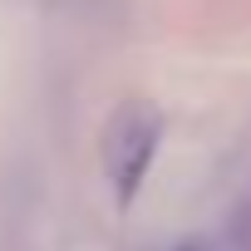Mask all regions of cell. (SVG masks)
<instances>
[{"label":"cell","instance_id":"1","mask_svg":"<svg viewBox=\"0 0 251 251\" xmlns=\"http://www.w3.org/2000/svg\"><path fill=\"white\" fill-rule=\"evenodd\" d=\"M158 133L163 123L148 103H123L108 128H103V173L118 192V202H133V192L143 187L148 168H153V153H158Z\"/></svg>","mask_w":251,"mask_h":251}]
</instances>
